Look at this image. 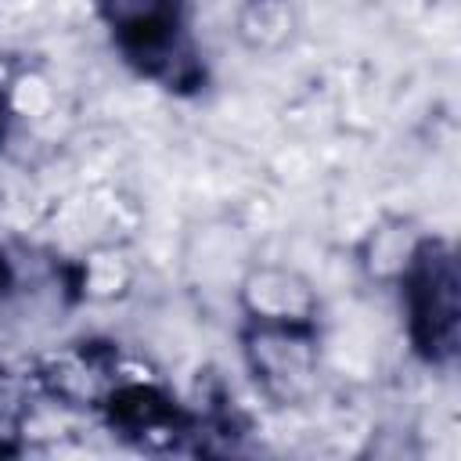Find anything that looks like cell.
I'll use <instances>...</instances> for the list:
<instances>
[{
  "label": "cell",
  "mask_w": 461,
  "mask_h": 461,
  "mask_svg": "<svg viewBox=\"0 0 461 461\" xmlns=\"http://www.w3.org/2000/svg\"><path fill=\"white\" fill-rule=\"evenodd\" d=\"M122 58L166 90H194L205 79L187 29V0H97Z\"/></svg>",
  "instance_id": "obj_1"
},
{
  "label": "cell",
  "mask_w": 461,
  "mask_h": 461,
  "mask_svg": "<svg viewBox=\"0 0 461 461\" xmlns=\"http://www.w3.org/2000/svg\"><path fill=\"white\" fill-rule=\"evenodd\" d=\"M407 313V339L429 364H450L461 346V274L454 249L429 234L421 256L396 285Z\"/></svg>",
  "instance_id": "obj_2"
},
{
  "label": "cell",
  "mask_w": 461,
  "mask_h": 461,
  "mask_svg": "<svg viewBox=\"0 0 461 461\" xmlns=\"http://www.w3.org/2000/svg\"><path fill=\"white\" fill-rule=\"evenodd\" d=\"M241 364L274 407H303L321 385V331L299 324H245L238 331Z\"/></svg>",
  "instance_id": "obj_3"
},
{
  "label": "cell",
  "mask_w": 461,
  "mask_h": 461,
  "mask_svg": "<svg viewBox=\"0 0 461 461\" xmlns=\"http://www.w3.org/2000/svg\"><path fill=\"white\" fill-rule=\"evenodd\" d=\"M234 306L245 324H299V328H317L321 321V295L313 281L274 259H249L245 270L238 274L234 288Z\"/></svg>",
  "instance_id": "obj_4"
},
{
  "label": "cell",
  "mask_w": 461,
  "mask_h": 461,
  "mask_svg": "<svg viewBox=\"0 0 461 461\" xmlns=\"http://www.w3.org/2000/svg\"><path fill=\"white\" fill-rule=\"evenodd\" d=\"M108 425L126 436L137 439L140 447H162L173 443L176 436H184L187 429V414L176 403V396L158 382V375H140L130 371L122 364L115 385L108 389L104 403H101Z\"/></svg>",
  "instance_id": "obj_5"
},
{
  "label": "cell",
  "mask_w": 461,
  "mask_h": 461,
  "mask_svg": "<svg viewBox=\"0 0 461 461\" xmlns=\"http://www.w3.org/2000/svg\"><path fill=\"white\" fill-rule=\"evenodd\" d=\"M122 371L119 349L115 346H97V342H68L36 364V389L50 396L61 407L72 411H101L108 389L115 385Z\"/></svg>",
  "instance_id": "obj_6"
},
{
  "label": "cell",
  "mask_w": 461,
  "mask_h": 461,
  "mask_svg": "<svg viewBox=\"0 0 461 461\" xmlns=\"http://www.w3.org/2000/svg\"><path fill=\"white\" fill-rule=\"evenodd\" d=\"M429 241V230L407 212H382L353 245V263L367 285L396 288L414 259L421 256Z\"/></svg>",
  "instance_id": "obj_7"
},
{
  "label": "cell",
  "mask_w": 461,
  "mask_h": 461,
  "mask_svg": "<svg viewBox=\"0 0 461 461\" xmlns=\"http://www.w3.org/2000/svg\"><path fill=\"white\" fill-rule=\"evenodd\" d=\"M234 40L256 58L285 54L299 36V4L295 0H238L234 7Z\"/></svg>",
  "instance_id": "obj_8"
},
{
  "label": "cell",
  "mask_w": 461,
  "mask_h": 461,
  "mask_svg": "<svg viewBox=\"0 0 461 461\" xmlns=\"http://www.w3.org/2000/svg\"><path fill=\"white\" fill-rule=\"evenodd\" d=\"M137 285V259L122 241H101L76 263V292L86 303H119Z\"/></svg>",
  "instance_id": "obj_9"
},
{
  "label": "cell",
  "mask_w": 461,
  "mask_h": 461,
  "mask_svg": "<svg viewBox=\"0 0 461 461\" xmlns=\"http://www.w3.org/2000/svg\"><path fill=\"white\" fill-rule=\"evenodd\" d=\"M29 421V385L0 364V454H14Z\"/></svg>",
  "instance_id": "obj_10"
},
{
  "label": "cell",
  "mask_w": 461,
  "mask_h": 461,
  "mask_svg": "<svg viewBox=\"0 0 461 461\" xmlns=\"http://www.w3.org/2000/svg\"><path fill=\"white\" fill-rule=\"evenodd\" d=\"M11 285H14V270H11L7 252L0 249V295H4V292H11Z\"/></svg>",
  "instance_id": "obj_11"
}]
</instances>
